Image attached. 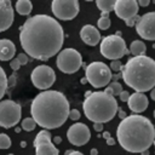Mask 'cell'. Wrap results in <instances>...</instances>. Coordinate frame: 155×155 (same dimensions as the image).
<instances>
[{"label": "cell", "instance_id": "7a4b0ae2", "mask_svg": "<svg viewBox=\"0 0 155 155\" xmlns=\"http://www.w3.org/2000/svg\"><path fill=\"white\" fill-rule=\"evenodd\" d=\"M69 107V102L62 92L47 90L34 97L30 114L36 125L44 130H53L61 127L67 121Z\"/></svg>", "mask_w": 155, "mask_h": 155}, {"label": "cell", "instance_id": "e0dca14e", "mask_svg": "<svg viewBox=\"0 0 155 155\" xmlns=\"http://www.w3.org/2000/svg\"><path fill=\"white\" fill-rule=\"evenodd\" d=\"M127 104H128L130 109H131L134 114H139V113H143V111L148 108V105H149V99H148V97H147L144 93L134 92V93L130 94L128 101H127Z\"/></svg>", "mask_w": 155, "mask_h": 155}, {"label": "cell", "instance_id": "b9f144b4", "mask_svg": "<svg viewBox=\"0 0 155 155\" xmlns=\"http://www.w3.org/2000/svg\"><path fill=\"white\" fill-rule=\"evenodd\" d=\"M91 155H98V150H97L96 148L91 149Z\"/></svg>", "mask_w": 155, "mask_h": 155}, {"label": "cell", "instance_id": "ab89813d", "mask_svg": "<svg viewBox=\"0 0 155 155\" xmlns=\"http://www.w3.org/2000/svg\"><path fill=\"white\" fill-rule=\"evenodd\" d=\"M150 98H151L153 101H155V87L150 91Z\"/></svg>", "mask_w": 155, "mask_h": 155}, {"label": "cell", "instance_id": "8992f818", "mask_svg": "<svg viewBox=\"0 0 155 155\" xmlns=\"http://www.w3.org/2000/svg\"><path fill=\"white\" fill-rule=\"evenodd\" d=\"M101 53L103 57L110 61H117L128 53L126 42L121 35L111 34L102 38L101 40Z\"/></svg>", "mask_w": 155, "mask_h": 155}, {"label": "cell", "instance_id": "ffe728a7", "mask_svg": "<svg viewBox=\"0 0 155 155\" xmlns=\"http://www.w3.org/2000/svg\"><path fill=\"white\" fill-rule=\"evenodd\" d=\"M145 51H147V46L142 40H134L131 42L130 45V51L133 57H138V56H145Z\"/></svg>", "mask_w": 155, "mask_h": 155}, {"label": "cell", "instance_id": "816d5d0a", "mask_svg": "<svg viewBox=\"0 0 155 155\" xmlns=\"http://www.w3.org/2000/svg\"><path fill=\"white\" fill-rule=\"evenodd\" d=\"M8 155H13V154H8Z\"/></svg>", "mask_w": 155, "mask_h": 155}, {"label": "cell", "instance_id": "1f68e13d", "mask_svg": "<svg viewBox=\"0 0 155 155\" xmlns=\"http://www.w3.org/2000/svg\"><path fill=\"white\" fill-rule=\"evenodd\" d=\"M138 21H139V16L137 15L136 17L130 18V19H127V21H125V23H126V25H128V27H133V25H136V24L138 23Z\"/></svg>", "mask_w": 155, "mask_h": 155}, {"label": "cell", "instance_id": "4dcf8cb0", "mask_svg": "<svg viewBox=\"0 0 155 155\" xmlns=\"http://www.w3.org/2000/svg\"><path fill=\"white\" fill-rule=\"evenodd\" d=\"M17 61H18V63H19L21 65H24V64L28 63V56H27L25 53H19V54L17 56Z\"/></svg>", "mask_w": 155, "mask_h": 155}, {"label": "cell", "instance_id": "d590c367", "mask_svg": "<svg viewBox=\"0 0 155 155\" xmlns=\"http://www.w3.org/2000/svg\"><path fill=\"white\" fill-rule=\"evenodd\" d=\"M137 4H138V6H148L150 4V1L149 0H139V1H137Z\"/></svg>", "mask_w": 155, "mask_h": 155}, {"label": "cell", "instance_id": "c3c4849f", "mask_svg": "<svg viewBox=\"0 0 155 155\" xmlns=\"http://www.w3.org/2000/svg\"><path fill=\"white\" fill-rule=\"evenodd\" d=\"M21 145H22V147H23V148H24V147H25V145H27V143H25V142H22V143H21Z\"/></svg>", "mask_w": 155, "mask_h": 155}, {"label": "cell", "instance_id": "8fae6325", "mask_svg": "<svg viewBox=\"0 0 155 155\" xmlns=\"http://www.w3.org/2000/svg\"><path fill=\"white\" fill-rule=\"evenodd\" d=\"M51 10L56 18L62 21H71L78 16L80 5L78 0H53L51 4Z\"/></svg>", "mask_w": 155, "mask_h": 155}, {"label": "cell", "instance_id": "83f0119b", "mask_svg": "<svg viewBox=\"0 0 155 155\" xmlns=\"http://www.w3.org/2000/svg\"><path fill=\"white\" fill-rule=\"evenodd\" d=\"M11 147V139L7 134L0 133V149H8Z\"/></svg>", "mask_w": 155, "mask_h": 155}, {"label": "cell", "instance_id": "3957f363", "mask_svg": "<svg viewBox=\"0 0 155 155\" xmlns=\"http://www.w3.org/2000/svg\"><path fill=\"white\" fill-rule=\"evenodd\" d=\"M116 138L122 149L128 153H143L153 145L155 127L151 121L139 114L127 115L116 128Z\"/></svg>", "mask_w": 155, "mask_h": 155}, {"label": "cell", "instance_id": "f546056e", "mask_svg": "<svg viewBox=\"0 0 155 155\" xmlns=\"http://www.w3.org/2000/svg\"><path fill=\"white\" fill-rule=\"evenodd\" d=\"M69 119H71L73 121H78L80 119V111L78 109H70L69 110V115H68Z\"/></svg>", "mask_w": 155, "mask_h": 155}, {"label": "cell", "instance_id": "ba28073f", "mask_svg": "<svg viewBox=\"0 0 155 155\" xmlns=\"http://www.w3.org/2000/svg\"><path fill=\"white\" fill-rule=\"evenodd\" d=\"M56 64H57V68L62 73H64V74H74L82 65L81 53L78 50L73 48V47L63 48L57 56Z\"/></svg>", "mask_w": 155, "mask_h": 155}, {"label": "cell", "instance_id": "5b68a950", "mask_svg": "<svg viewBox=\"0 0 155 155\" xmlns=\"http://www.w3.org/2000/svg\"><path fill=\"white\" fill-rule=\"evenodd\" d=\"M82 109L88 120L94 124H104L114 119L119 104L114 96L108 94L104 91H96L85 97Z\"/></svg>", "mask_w": 155, "mask_h": 155}, {"label": "cell", "instance_id": "e575fe53", "mask_svg": "<svg viewBox=\"0 0 155 155\" xmlns=\"http://www.w3.org/2000/svg\"><path fill=\"white\" fill-rule=\"evenodd\" d=\"M65 155H84V154L80 151H76V150H68V151H65Z\"/></svg>", "mask_w": 155, "mask_h": 155}, {"label": "cell", "instance_id": "d4e9b609", "mask_svg": "<svg viewBox=\"0 0 155 155\" xmlns=\"http://www.w3.org/2000/svg\"><path fill=\"white\" fill-rule=\"evenodd\" d=\"M41 142H51V133H50L47 130H41V131L35 136L34 145L38 144V143H41Z\"/></svg>", "mask_w": 155, "mask_h": 155}, {"label": "cell", "instance_id": "7bdbcfd3", "mask_svg": "<svg viewBox=\"0 0 155 155\" xmlns=\"http://www.w3.org/2000/svg\"><path fill=\"white\" fill-rule=\"evenodd\" d=\"M61 140H62V139H61L59 137H56V138L53 139V142H54V143H61ZM54 143H53V144H54Z\"/></svg>", "mask_w": 155, "mask_h": 155}, {"label": "cell", "instance_id": "f6af8a7d", "mask_svg": "<svg viewBox=\"0 0 155 155\" xmlns=\"http://www.w3.org/2000/svg\"><path fill=\"white\" fill-rule=\"evenodd\" d=\"M142 155H149V151L148 150H145V151H143V153H140Z\"/></svg>", "mask_w": 155, "mask_h": 155}, {"label": "cell", "instance_id": "ac0fdd59", "mask_svg": "<svg viewBox=\"0 0 155 155\" xmlns=\"http://www.w3.org/2000/svg\"><path fill=\"white\" fill-rule=\"evenodd\" d=\"M16 53L15 44L8 39H0V61H11Z\"/></svg>", "mask_w": 155, "mask_h": 155}, {"label": "cell", "instance_id": "836d02e7", "mask_svg": "<svg viewBox=\"0 0 155 155\" xmlns=\"http://www.w3.org/2000/svg\"><path fill=\"white\" fill-rule=\"evenodd\" d=\"M119 97H120V99L122 102H127L128 101V97H130V93H128V91H124L122 90V92L119 94Z\"/></svg>", "mask_w": 155, "mask_h": 155}, {"label": "cell", "instance_id": "7dc6e473", "mask_svg": "<svg viewBox=\"0 0 155 155\" xmlns=\"http://www.w3.org/2000/svg\"><path fill=\"white\" fill-rule=\"evenodd\" d=\"M91 94V91H87L86 93H85V97H87V96H90Z\"/></svg>", "mask_w": 155, "mask_h": 155}, {"label": "cell", "instance_id": "5bb4252c", "mask_svg": "<svg viewBox=\"0 0 155 155\" xmlns=\"http://www.w3.org/2000/svg\"><path fill=\"white\" fill-rule=\"evenodd\" d=\"M113 11L119 18L127 21L138 15L139 6L136 0H115Z\"/></svg>", "mask_w": 155, "mask_h": 155}, {"label": "cell", "instance_id": "f1b7e54d", "mask_svg": "<svg viewBox=\"0 0 155 155\" xmlns=\"http://www.w3.org/2000/svg\"><path fill=\"white\" fill-rule=\"evenodd\" d=\"M109 69H110V70H114V71H120V70L122 69V63H121V61H120V59H117V61H111Z\"/></svg>", "mask_w": 155, "mask_h": 155}, {"label": "cell", "instance_id": "d6986e66", "mask_svg": "<svg viewBox=\"0 0 155 155\" xmlns=\"http://www.w3.org/2000/svg\"><path fill=\"white\" fill-rule=\"evenodd\" d=\"M35 155H59V150L52 142H41L34 145Z\"/></svg>", "mask_w": 155, "mask_h": 155}, {"label": "cell", "instance_id": "9a60e30c", "mask_svg": "<svg viewBox=\"0 0 155 155\" xmlns=\"http://www.w3.org/2000/svg\"><path fill=\"white\" fill-rule=\"evenodd\" d=\"M15 18L13 7L10 0H0V33L7 30Z\"/></svg>", "mask_w": 155, "mask_h": 155}, {"label": "cell", "instance_id": "44dd1931", "mask_svg": "<svg viewBox=\"0 0 155 155\" xmlns=\"http://www.w3.org/2000/svg\"><path fill=\"white\" fill-rule=\"evenodd\" d=\"M33 10V4L29 0H18L16 2V11L21 16H28Z\"/></svg>", "mask_w": 155, "mask_h": 155}, {"label": "cell", "instance_id": "7402d4cb", "mask_svg": "<svg viewBox=\"0 0 155 155\" xmlns=\"http://www.w3.org/2000/svg\"><path fill=\"white\" fill-rule=\"evenodd\" d=\"M115 5V0H97L96 1V6L101 10V12H110L113 11Z\"/></svg>", "mask_w": 155, "mask_h": 155}, {"label": "cell", "instance_id": "6da1fadb", "mask_svg": "<svg viewBox=\"0 0 155 155\" xmlns=\"http://www.w3.org/2000/svg\"><path fill=\"white\" fill-rule=\"evenodd\" d=\"M19 41L27 56L47 61L61 51L64 41V31L53 17L35 15L29 17L21 27Z\"/></svg>", "mask_w": 155, "mask_h": 155}, {"label": "cell", "instance_id": "9c48e42d", "mask_svg": "<svg viewBox=\"0 0 155 155\" xmlns=\"http://www.w3.org/2000/svg\"><path fill=\"white\" fill-rule=\"evenodd\" d=\"M22 115L21 105L12 101L5 99L0 102V126L4 128H11L16 126Z\"/></svg>", "mask_w": 155, "mask_h": 155}, {"label": "cell", "instance_id": "ee69618b", "mask_svg": "<svg viewBox=\"0 0 155 155\" xmlns=\"http://www.w3.org/2000/svg\"><path fill=\"white\" fill-rule=\"evenodd\" d=\"M120 76H121L120 74H115V75H114V76H111V78H115V79H119Z\"/></svg>", "mask_w": 155, "mask_h": 155}, {"label": "cell", "instance_id": "2e32d148", "mask_svg": "<svg viewBox=\"0 0 155 155\" xmlns=\"http://www.w3.org/2000/svg\"><path fill=\"white\" fill-rule=\"evenodd\" d=\"M80 38L88 46H96L102 40V36H101L99 30L94 25H92V24H85L81 28V30H80Z\"/></svg>", "mask_w": 155, "mask_h": 155}, {"label": "cell", "instance_id": "4fadbf2b", "mask_svg": "<svg viewBox=\"0 0 155 155\" xmlns=\"http://www.w3.org/2000/svg\"><path fill=\"white\" fill-rule=\"evenodd\" d=\"M137 34L145 40H155V12H147L139 17L138 23L136 24Z\"/></svg>", "mask_w": 155, "mask_h": 155}, {"label": "cell", "instance_id": "484cf974", "mask_svg": "<svg viewBox=\"0 0 155 155\" xmlns=\"http://www.w3.org/2000/svg\"><path fill=\"white\" fill-rule=\"evenodd\" d=\"M21 126H22V128H23L24 131L30 132V131H33V130L36 127V124H35V121L33 120V117H25L24 120H22Z\"/></svg>", "mask_w": 155, "mask_h": 155}, {"label": "cell", "instance_id": "277c9868", "mask_svg": "<svg viewBox=\"0 0 155 155\" xmlns=\"http://www.w3.org/2000/svg\"><path fill=\"white\" fill-rule=\"evenodd\" d=\"M121 78L136 92L151 91L155 87V61L148 56L131 57L122 65Z\"/></svg>", "mask_w": 155, "mask_h": 155}, {"label": "cell", "instance_id": "8d00e7d4", "mask_svg": "<svg viewBox=\"0 0 155 155\" xmlns=\"http://www.w3.org/2000/svg\"><path fill=\"white\" fill-rule=\"evenodd\" d=\"M117 114H119V117L122 120V119H125L126 116H127V114L124 111V110H121V109H117Z\"/></svg>", "mask_w": 155, "mask_h": 155}, {"label": "cell", "instance_id": "52a82bcc", "mask_svg": "<svg viewBox=\"0 0 155 155\" xmlns=\"http://www.w3.org/2000/svg\"><path fill=\"white\" fill-rule=\"evenodd\" d=\"M111 76V70L103 62H92L85 68V79L94 88L107 86L110 82Z\"/></svg>", "mask_w": 155, "mask_h": 155}, {"label": "cell", "instance_id": "bcb514c9", "mask_svg": "<svg viewBox=\"0 0 155 155\" xmlns=\"http://www.w3.org/2000/svg\"><path fill=\"white\" fill-rule=\"evenodd\" d=\"M86 82H87V80H86L85 78H84V79H81V84H86Z\"/></svg>", "mask_w": 155, "mask_h": 155}, {"label": "cell", "instance_id": "681fc988", "mask_svg": "<svg viewBox=\"0 0 155 155\" xmlns=\"http://www.w3.org/2000/svg\"><path fill=\"white\" fill-rule=\"evenodd\" d=\"M153 144H154V147H155V139H154V142H153Z\"/></svg>", "mask_w": 155, "mask_h": 155}, {"label": "cell", "instance_id": "d6a6232c", "mask_svg": "<svg viewBox=\"0 0 155 155\" xmlns=\"http://www.w3.org/2000/svg\"><path fill=\"white\" fill-rule=\"evenodd\" d=\"M10 67H11V69H13V70H18L19 67H21V64L18 63L17 58H13V59L10 61Z\"/></svg>", "mask_w": 155, "mask_h": 155}, {"label": "cell", "instance_id": "cb8c5ba5", "mask_svg": "<svg viewBox=\"0 0 155 155\" xmlns=\"http://www.w3.org/2000/svg\"><path fill=\"white\" fill-rule=\"evenodd\" d=\"M7 86H8V82H7L6 73H5V70L2 69V67L0 65V99L5 96L6 90H7Z\"/></svg>", "mask_w": 155, "mask_h": 155}, {"label": "cell", "instance_id": "603a6c76", "mask_svg": "<svg viewBox=\"0 0 155 155\" xmlns=\"http://www.w3.org/2000/svg\"><path fill=\"white\" fill-rule=\"evenodd\" d=\"M110 24H111V22H110L109 13H108V12H101V18H99L98 22H97L98 29H101V30H107V29H109Z\"/></svg>", "mask_w": 155, "mask_h": 155}, {"label": "cell", "instance_id": "7c38bea8", "mask_svg": "<svg viewBox=\"0 0 155 155\" xmlns=\"http://www.w3.org/2000/svg\"><path fill=\"white\" fill-rule=\"evenodd\" d=\"M67 138L70 144L82 147L91 139V131L84 122H75L68 128Z\"/></svg>", "mask_w": 155, "mask_h": 155}, {"label": "cell", "instance_id": "4316f807", "mask_svg": "<svg viewBox=\"0 0 155 155\" xmlns=\"http://www.w3.org/2000/svg\"><path fill=\"white\" fill-rule=\"evenodd\" d=\"M108 88L110 90V92H111V94L115 97V96H119L121 92H122V86H121V84H119L117 81H114V82H111L109 86H108Z\"/></svg>", "mask_w": 155, "mask_h": 155}, {"label": "cell", "instance_id": "f35d334b", "mask_svg": "<svg viewBox=\"0 0 155 155\" xmlns=\"http://www.w3.org/2000/svg\"><path fill=\"white\" fill-rule=\"evenodd\" d=\"M105 140H107V144H108V145H114V143H115V140H114L111 137H109V138L105 139Z\"/></svg>", "mask_w": 155, "mask_h": 155}, {"label": "cell", "instance_id": "60d3db41", "mask_svg": "<svg viewBox=\"0 0 155 155\" xmlns=\"http://www.w3.org/2000/svg\"><path fill=\"white\" fill-rule=\"evenodd\" d=\"M109 137H110V133L109 132H103V138L104 139H108Z\"/></svg>", "mask_w": 155, "mask_h": 155}, {"label": "cell", "instance_id": "30bf717a", "mask_svg": "<svg viewBox=\"0 0 155 155\" xmlns=\"http://www.w3.org/2000/svg\"><path fill=\"white\" fill-rule=\"evenodd\" d=\"M30 80L36 88L47 91L56 81V73L51 67L41 64L33 69L30 74Z\"/></svg>", "mask_w": 155, "mask_h": 155}, {"label": "cell", "instance_id": "74e56055", "mask_svg": "<svg viewBox=\"0 0 155 155\" xmlns=\"http://www.w3.org/2000/svg\"><path fill=\"white\" fill-rule=\"evenodd\" d=\"M93 128H94L97 132H99V131L103 130V126H102V124H94V125H93Z\"/></svg>", "mask_w": 155, "mask_h": 155}, {"label": "cell", "instance_id": "f907efd6", "mask_svg": "<svg viewBox=\"0 0 155 155\" xmlns=\"http://www.w3.org/2000/svg\"><path fill=\"white\" fill-rule=\"evenodd\" d=\"M154 117H155V110H154Z\"/></svg>", "mask_w": 155, "mask_h": 155}]
</instances>
